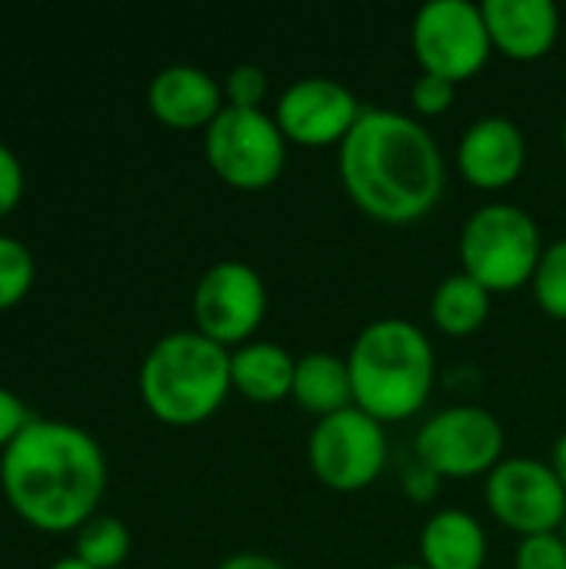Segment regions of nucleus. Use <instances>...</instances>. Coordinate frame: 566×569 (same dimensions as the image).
<instances>
[{"instance_id":"b1692460","label":"nucleus","mask_w":566,"mask_h":569,"mask_svg":"<svg viewBox=\"0 0 566 569\" xmlns=\"http://www.w3.org/2000/svg\"><path fill=\"white\" fill-rule=\"evenodd\" d=\"M514 569H566L564 533L524 537L514 557Z\"/></svg>"},{"instance_id":"4be33fe9","label":"nucleus","mask_w":566,"mask_h":569,"mask_svg":"<svg viewBox=\"0 0 566 569\" xmlns=\"http://www.w3.org/2000/svg\"><path fill=\"white\" fill-rule=\"evenodd\" d=\"M37 277V263L27 243L10 233H0V310L20 303Z\"/></svg>"},{"instance_id":"ddd939ff","label":"nucleus","mask_w":566,"mask_h":569,"mask_svg":"<svg viewBox=\"0 0 566 569\" xmlns=\"http://www.w3.org/2000/svg\"><path fill=\"white\" fill-rule=\"evenodd\" d=\"M527 163V137L524 130L500 113L474 120L457 147V170L477 190H504L510 187Z\"/></svg>"},{"instance_id":"6e6552de","label":"nucleus","mask_w":566,"mask_h":569,"mask_svg":"<svg viewBox=\"0 0 566 569\" xmlns=\"http://www.w3.org/2000/svg\"><path fill=\"white\" fill-rule=\"evenodd\" d=\"M410 47L424 73H437L454 83L480 73L494 53L484 7L474 0L424 3L410 23Z\"/></svg>"},{"instance_id":"423d86ee","label":"nucleus","mask_w":566,"mask_h":569,"mask_svg":"<svg viewBox=\"0 0 566 569\" xmlns=\"http://www.w3.org/2000/svg\"><path fill=\"white\" fill-rule=\"evenodd\" d=\"M203 157L227 187L257 193L280 180L287 163V137L270 110L224 107L203 130Z\"/></svg>"},{"instance_id":"9b49d317","label":"nucleus","mask_w":566,"mask_h":569,"mask_svg":"<svg viewBox=\"0 0 566 569\" xmlns=\"http://www.w3.org/2000/svg\"><path fill=\"white\" fill-rule=\"evenodd\" d=\"M484 497L497 523H504L510 533H520V540L564 530L566 490L550 463L534 457H504L487 473Z\"/></svg>"},{"instance_id":"473e14b6","label":"nucleus","mask_w":566,"mask_h":569,"mask_svg":"<svg viewBox=\"0 0 566 569\" xmlns=\"http://www.w3.org/2000/svg\"><path fill=\"white\" fill-rule=\"evenodd\" d=\"M560 533H564V543H566V523H564V530H560Z\"/></svg>"},{"instance_id":"f03ea898","label":"nucleus","mask_w":566,"mask_h":569,"mask_svg":"<svg viewBox=\"0 0 566 569\" xmlns=\"http://www.w3.org/2000/svg\"><path fill=\"white\" fill-rule=\"evenodd\" d=\"M0 487L10 510L30 527L73 533L103 500L107 457L83 427L33 417L0 453Z\"/></svg>"},{"instance_id":"6ab92c4d","label":"nucleus","mask_w":566,"mask_h":569,"mask_svg":"<svg viewBox=\"0 0 566 569\" xmlns=\"http://www.w3.org/2000/svg\"><path fill=\"white\" fill-rule=\"evenodd\" d=\"M490 290L470 273H450L430 297V320L447 337H470L490 317Z\"/></svg>"},{"instance_id":"2f4dec72","label":"nucleus","mask_w":566,"mask_h":569,"mask_svg":"<svg viewBox=\"0 0 566 569\" xmlns=\"http://www.w3.org/2000/svg\"><path fill=\"white\" fill-rule=\"evenodd\" d=\"M560 140H564V150H566V120H564V133H560Z\"/></svg>"},{"instance_id":"f3484780","label":"nucleus","mask_w":566,"mask_h":569,"mask_svg":"<svg viewBox=\"0 0 566 569\" xmlns=\"http://www.w3.org/2000/svg\"><path fill=\"white\" fill-rule=\"evenodd\" d=\"M297 357L274 340H250L230 350L234 390L250 403H280L294 393Z\"/></svg>"},{"instance_id":"20e7f679","label":"nucleus","mask_w":566,"mask_h":569,"mask_svg":"<svg viewBox=\"0 0 566 569\" xmlns=\"http://www.w3.org/2000/svg\"><path fill=\"white\" fill-rule=\"evenodd\" d=\"M137 387L143 407L157 420L170 427H197L210 420L234 390L230 350L200 330H173L147 350Z\"/></svg>"},{"instance_id":"c85d7f7f","label":"nucleus","mask_w":566,"mask_h":569,"mask_svg":"<svg viewBox=\"0 0 566 569\" xmlns=\"http://www.w3.org/2000/svg\"><path fill=\"white\" fill-rule=\"evenodd\" d=\"M550 470L557 473V480L564 483L566 490V433L557 437V443H554V450H550Z\"/></svg>"},{"instance_id":"a878e982","label":"nucleus","mask_w":566,"mask_h":569,"mask_svg":"<svg viewBox=\"0 0 566 569\" xmlns=\"http://www.w3.org/2000/svg\"><path fill=\"white\" fill-rule=\"evenodd\" d=\"M23 197V163L20 157L0 140V217H7Z\"/></svg>"},{"instance_id":"a211bd4d","label":"nucleus","mask_w":566,"mask_h":569,"mask_svg":"<svg viewBox=\"0 0 566 569\" xmlns=\"http://www.w3.org/2000/svg\"><path fill=\"white\" fill-rule=\"evenodd\" d=\"M290 400H297V407H304L317 420L354 407V383H350L347 357H337V353H304V357H297Z\"/></svg>"},{"instance_id":"f8f14e48","label":"nucleus","mask_w":566,"mask_h":569,"mask_svg":"<svg viewBox=\"0 0 566 569\" xmlns=\"http://www.w3.org/2000/svg\"><path fill=\"white\" fill-rule=\"evenodd\" d=\"M360 113L357 93L334 77L294 80L274 107L280 133L297 147H340Z\"/></svg>"},{"instance_id":"9d476101","label":"nucleus","mask_w":566,"mask_h":569,"mask_svg":"<svg viewBox=\"0 0 566 569\" xmlns=\"http://www.w3.org/2000/svg\"><path fill=\"white\" fill-rule=\"evenodd\" d=\"M270 297L264 277L244 260H217L193 287V330L220 347H244L267 317Z\"/></svg>"},{"instance_id":"7c9ffc66","label":"nucleus","mask_w":566,"mask_h":569,"mask_svg":"<svg viewBox=\"0 0 566 569\" xmlns=\"http://www.w3.org/2000/svg\"><path fill=\"white\" fill-rule=\"evenodd\" d=\"M390 569H424L420 563H404V567H390Z\"/></svg>"},{"instance_id":"1a4fd4ad","label":"nucleus","mask_w":566,"mask_h":569,"mask_svg":"<svg viewBox=\"0 0 566 569\" xmlns=\"http://www.w3.org/2000/svg\"><path fill=\"white\" fill-rule=\"evenodd\" d=\"M504 447L507 437L500 420L470 403L434 413L414 440L417 463L447 480L487 477L504 460Z\"/></svg>"},{"instance_id":"393cba45","label":"nucleus","mask_w":566,"mask_h":569,"mask_svg":"<svg viewBox=\"0 0 566 569\" xmlns=\"http://www.w3.org/2000/svg\"><path fill=\"white\" fill-rule=\"evenodd\" d=\"M457 100V83L437 73H424L410 87V103L420 117H444Z\"/></svg>"},{"instance_id":"39448f33","label":"nucleus","mask_w":566,"mask_h":569,"mask_svg":"<svg viewBox=\"0 0 566 569\" xmlns=\"http://www.w3.org/2000/svg\"><path fill=\"white\" fill-rule=\"evenodd\" d=\"M537 220L517 203H484L460 230V267L490 293H510L534 280L544 257Z\"/></svg>"},{"instance_id":"5701e85b","label":"nucleus","mask_w":566,"mask_h":569,"mask_svg":"<svg viewBox=\"0 0 566 569\" xmlns=\"http://www.w3.org/2000/svg\"><path fill=\"white\" fill-rule=\"evenodd\" d=\"M270 97V77L260 63H237L224 77V100L227 107L240 110H264Z\"/></svg>"},{"instance_id":"412c9836","label":"nucleus","mask_w":566,"mask_h":569,"mask_svg":"<svg viewBox=\"0 0 566 569\" xmlns=\"http://www.w3.org/2000/svg\"><path fill=\"white\" fill-rule=\"evenodd\" d=\"M530 290H534L537 307L547 317L566 320V237L544 247V257L530 280Z\"/></svg>"},{"instance_id":"0eeeda50","label":"nucleus","mask_w":566,"mask_h":569,"mask_svg":"<svg viewBox=\"0 0 566 569\" xmlns=\"http://www.w3.org/2000/svg\"><path fill=\"white\" fill-rule=\"evenodd\" d=\"M387 430L360 407H347L317 420L307 440V460L314 477L337 493H360L374 487L387 467Z\"/></svg>"},{"instance_id":"cd10ccee","label":"nucleus","mask_w":566,"mask_h":569,"mask_svg":"<svg viewBox=\"0 0 566 569\" xmlns=\"http://www.w3.org/2000/svg\"><path fill=\"white\" fill-rule=\"evenodd\" d=\"M217 569H287L280 560L267 557V553H234L227 557Z\"/></svg>"},{"instance_id":"bb28decb","label":"nucleus","mask_w":566,"mask_h":569,"mask_svg":"<svg viewBox=\"0 0 566 569\" xmlns=\"http://www.w3.org/2000/svg\"><path fill=\"white\" fill-rule=\"evenodd\" d=\"M30 420H33V413L27 410V403H23L13 390L0 387V453L20 437V430H23Z\"/></svg>"},{"instance_id":"dca6fc26","label":"nucleus","mask_w":566,"mask_h":569,"mask_svg":"<svg viewBox=\"0 0 566 569\" xmlns=\"http://www.w3.org/2000/svg\"><path fill=\"white\" fill-rule=\"evenodd\" d=\"M417 550L424 569H484L487 533L467 510H437L420 527Z\"/></svg>"},{"instance_id":"2eb2a0df","label":"nucleus","mask_w":566,"mask_h":569,"mask_svg":"<svg viewBox=\"0 0 566 569\" xmlns=\"http://www.w3.org/2000/svg\"><path fill=\"white\" fill-rule=\"evenodd\" d=\"M480 7L494 50L510 60H540L560 37V10L554 0H484Z\"/></svg>"},{"instance_id":"7ed1b4c3","label":"nucleus","mask_w":566,"mask_h":569,"mask_svg":"<svg viewBox=\"0 0 566 569\" xmlns=\"http://www.w3.org/2000/svg\"><path fill=\"white\" fill-rule=\"evenodd\" d=\"M347 367L354 407L380 423L417 417L437 383V353L427 333L400 317L367 323L347 353Z\"/></svg>"},{"instance_id":"4468645a","label":"nucleus","mask_w":566,"mask_h":569,"mask_svg":"<svg viewBox=\"0 0 566 569\" xmlns=\"http://www.w3.org/2000/svg\"><path fill=\"white\" fill-rule=\"evenodd\" d=\"M150 113L173 130H207L227 107L224 83L193 63H170L147 87Z\"/></svg>"},{"instance_id":"c756f323","label":"nucleus","mask_w":566,"mask_h":569,"mask_svg":"<svg viewBox=\"0 0 566 569\" xmlns=\"http://www.w3.org/2000/svg\"><path fill=\"white\" fill-rule=\"evenodd\" d=\"M47 569H90L83 560H77V557H60V560H53Z\"/></svg>"},{"instance_id":"f257e3e1","label":"nucleus","mask_w":566,"mask_h":569,"mask_svg":"<svg viewBox=\"0 0 566 569\" xmlns=\"http://www.w3.org/2000/svg\"><path fill=\"white\" fill-rule=\"evenodd\" d=\"M337 170L354 207L390 227L430 217L447 187L440 143L417 117L387 107H364L337 147Z\"/></svg>"},{"instance_id":"aec40b11","label":"nucleus","mask_w":566,"mask_h":569,"mask_svg":"<svg viewBox=\"0 0 566 569\" xmlns=\"http://www.w3.org/2000/svg\"><path fill=\"white\" fill-rule=\"evenodd\" d=\"M130 553V530L110 513H93L73 530V557L90 569H117Z\"/></svg>"}]
</instances>
